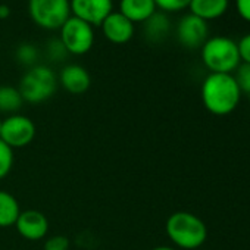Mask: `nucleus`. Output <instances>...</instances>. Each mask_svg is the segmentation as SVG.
<instances>
[{
  "mask_svg": "<svg viewBox=\"0 0 250 250\" xmlns=\"http://www.w3.org/2000/svg\"><path fill=\"white\" fill-rule=\"evenodd\" d=\"M241 94L232 74H209L200 88L203 106L216 116H225L234 112L240 103Z\"/></svg>",
  "mask_w": 250,
  "mask_h": 250,
  "instance_id": "f257e3e1",
  "label": "nucleus"
},
{
  "mask_svg": "<svg viewBox=\"0 0 250 250\" xmlns=\"http://www.w3.org/2000/svg\"><path fill=\"white\" fill-rule=\"evenodd\" d=\"M165 231L171 243L183 250H197L208 240L206 224L187 210L171 213L167 219Z\"/></svg>",
  "mask_w": 250,
  "mask_h": 250,
  "instance_id": "f03ea898",
  "label": "nucleus"
},
{
  "mask_svg": "<svg viewBox=\"0 0 250 250\" xmlns=\"http://www.w3.org/2000/svg\"><path fill=\"white\" fill-rule=\"evenodd\" d=\"M200 58L210 74H232L241 63L237 42L225 36L209 37L200 47Z\"/></svg>",
  "mask_w": 250,
  "mask_h": 250,
  "instance_id": "7ed1b4c3",
  "label": "nucleus"
},
{
  "mask_svg": "<svg viewBox=\"0 0 250 250\" xmlns=\"http://www.w3.org/2000/svg\"><path fill=\"white\" fill-rule=\"evenodd\" d=\"M58 88V77L46 65H34L27 69L20 81V93L27 103H43L49 100Z\"/></svg>",
  "mask_w": 250,
  "mask_h": 250,
  "instance_id": "20e7f679",
  "label": "nucleus"
},
{
  "mask_svg": "<svg viewBox=\"0 0 250 250\" xmlns=\"http://www.w3.org/2000/svg\"><path fill=\"white\" fill-rule=\"evenodd\" d=\"M28 15L42 30H59L71 17L69 0H28Z\"/></svg>",
  "mask_w": 250,
  "mask_h": 250,
  "instance_id": "39448f33",
  "label": "nucleus"
},
{
  "mask_svg": "<svg viewBox=\"0 0 250 250\" xmlns=\"http://www.w3.org/2000/svg\"><path fill=\"white\" fill-rule=\"evenodd\" d=\"M59 31V40L62 42L68 55L81 56L88 53L94 46V27L75 17H69Z\"/></svg>",
  "mask_w": 250,
  "mask_h": 250,
  "instance_id": "423d86ee",
  "label": "nucleus"
},
{
  "mask_svg": "<svg viewBox=\"0 0 250 250\" xmlns=\"http://www.w3.org/2000/svg\"><path fill=\"white\" fill-rule=\"evenodd\" d=\"M36 133L37 128L31 118L14 113L2 121L0 140L5 142L11 149H21L28 146L34 140Z\"/></svg>",
  "mask_w": 250,
  "mask_h": 250,
  "instance_id": "0eeeda50",
  "label": "nucleus"
},
{
  "mask_svg": "<svg viewBox=\"0 0 250 250\" xmlns=\"http://www.w3.org/2000/svg\"><path fill=\"white\" fill-rule=\"evenodd\" d=\"M71 17H75L91 27L100 24L113 12V0H69Z\"/></svg>",
  "mask_w": 250,
  "mask_h": 250,
  "instance_id": "6e6552de",
  "label": "nucleus"
},
{
  "mask_svg": "<svg viewBox=\"0 0 250 250\" xmlns=\"http://www.w3.org/2000/svg\"><path fill=\"white\" fill-rule=\"evenodd\" d=\"M175 34L181 46L187 49H199L209 39V27L206 21L194 17L193 14H187L178 21Z\"/></svg>",
  "mask_w": 250,
  "mask_h": 250,
  "instance_id": "1a4fd4ad",
  "label": "nucleus"
},
{
  "mask_svg": "<svg viewBox=\"0 0 250 250\" xmlns=\"http://www.w3.org/2000/svg\"><path fill=\"white\" fill-rule=\"evenodd\" d=\"M18 234L28 241H39L47 237L49 234V219L47 216L36 209L21 210L15 225Z\"/></svg>",
  "mask_w": 250,
  "mask_h": 250,
  "instance_id": "9d476101",
  "label": "nucleus"
},
{
  "mask_svg": "<svg viewBox=\"0 0 250 250\" xmlns=\"http://www.w3.org/2000/svg\"><path fill=\"white\" fill-rule=\"evenodd\" d=\"M100 30L103 37L112 44H127L136 33V27L118 11L112 12L102 24Z\"/></svg>",
  "mask_w": 250,
  "mask_h": 250,
  "instance_id": "9b49d317",
  "label": "nucleus"
},
{
  "mask_svg": "<svg viewBox=\"0 0 250 250\" xmlns=\"http://www.w3.org/2000/svg\"><path fill=\"white\" fill-rule=\"evenodd\" d=\"M58 83L71 94H83L91 85V77L88 71L77 63H69L63 66L59 72Z\"/></svg>",
  "mask_w": 250,
  "mask_h": 250,
  "instance_id": "f8f14e48",
  "label": "nucleus"
},
{
  "mask_svg": "<svg viewBox=\"0 0 250 250\" xmlns=\"http://www.w3.org/2000/svg\"><path fill=\"white\" fill-rule=\"evenodd\" d=\"M158 11L155 0H119V14L128 21L136 24H145Z\"/></svg>",
  "mask_w": 250,
  "mask_h": 250,
  "instance_id": "ddd939ff",
  "label": "nucleus"
},
{
  "mask_svg": "<svg viewBox=\"0 0 250 250\" xmlns=\"http://www.w3.org/2000/svg\"><path fill=\"white\" fill-rule=\"evenodd\" d=\"M229 8V0H191L188 11L203 21L221 18Z\"/></svg>",
  "mask_w": 250,
  "mask_h": 250,
  "instance_id": "4468645a",
  "label": "nucleus"
},
{
  "mask_svg": "<svg viewBox=\"0 0 250 250\" xmlns=\"http://www.w3.org/2000/svg\"><path fill=\"white\" fill-rule=\"evenodd\" d=\"M21 213L18 199L9 191L0 190V228H11L15 225Z\"/></svg>",
  "mask_w": 250,
  "mask_h": 250,
  "instance_id": "2eb2a0df",
  "label": "nucleus"
},
{
  "mask_svg": "<svg viewBox=\"0 0 250 250\" xmlns=\"http://www.w3.org/2000/svg\"><path fill=\"white\" fill-rule=\"evenodd\" d=\"M171 30V22L167 14L156 11L146 22H145V31H146V37L153 42H162Z\"/></svg>",
  "mask_w": 250,
  "mask_h": 250,
  "instance_id": "dca6fc26",
  "label": "nucleus"
},
{
  "mask_svg": "<svg viewBox=\"0 0 250 250\" xmlns=\"http://www.w3.org/2000/svg\"><path fill=\"white\" fill-rule=\"evenodd\" d=\"M24 104V99L18 88L12 85L0 87V110L6 113H17Z\"/></svg>",
  "mask_w": 250,
  "mask_h": 250,
  "instance_id": "f3484780",
  "label": "nucleus"
},
{
  "mask_svg": "<svg viewBox=\"0 0 250 250\" xmlns=\"http://www.w3.org/2000/svg\"><path fill=\"white\" fill-rule=\"evenodd\" d=\"M39 56H40L39 49L31 43H21L15 50V58H17L18 63H21L22 66H27V68L37 65Z\"/></svg>",
  "mask_w": 250,
  "mask_h": 250,
  "instance_id": "a211bd4d",
  "label": "nucleus"
},
{
  "mask_svg": "<svg viewBox=\"0 0 250 250\" xmlns=\"http://www.w3.org/2000/svg\"><path fill=\"white\" fill-rule=\"evenodd\" d=\"M14 149H11L5 142L0 140V181L6 178L14 168Z\"/></svg>",
  "mask_w": 250,
  "mask_h": 250,
  "instance_id": "6ab92c4d",
  "label": "nucleus"
},
{
  "mask_svg": "<svg viewBox=\"0 0 250 250\" xmlns=\"http://www.w3.org/2000/svg\"><path fill=\"white\" fill-rule=\"evenodd\" d=\"M191 0H155L156 8L164 14H174L188 9Z\"/></svg>",
  "mask_w": 250,
  "mask_h": 250,
  "instance_id": "aec40b11",
  "label": "nucleus"
},
{
  "mask_svg": "<svg viewBox=\"0 0 250 250\" xmlns=\"http://www.w3.org/2000/svg\"><path fill=\"white\" fill-rule=\"evenodd\" d=\"M234 78L241 93L250 96V63H240L234 71Z\"/></svg>",
  "mask_w": 250,
  "mask_h": 250,
  "instance_id": "412c9836",
  "label": "nucleus"
},
{
  "mask_svg": "<svg viewBox=\"0 0 250 250\" xmlns=\"http://www.w3.org/2000/svg\"><path fill=\"white\" fill-rule=\"evenodd\" d=\"M46 52H47V56H49L52 61H55V62L62 61V59L68 55V52L65 50V47H63L62 42L59 40V37L52 39L50 42H47Z\"/></svg>",
  "mask_w": 250,
  "mask_h": 250,
  "instance_id": "4be33fe9",
  "label": "nucleus"
},
{
  "mask_svg": "<svg viewBox=\"0 0 250 250\" xmlns=\"http://www.w3.org/2000/svg\"><path fill=\"white\" fill-rule=\"evenodd\" d=\"M71 241L66 235H52L46 238L43 250H69Z\"/></svg>",
  "mask_w": 250,
  "mask_h": 250,
  "instance_id": "5701e85b",
  "label": "nucleus"
},
{
  "mask_svg": "<svg viewBox=\"0 0 250 250\" xmlns=\"http://www.w3.org/2000/svg\"><path fill=\"white\" fill-rule=\"evenodd\" d=\"M237 47H238V55H240L241 63H250V33L243 36L237 42Z\"/></svg>",
  "mask_w": 250,
  "mask_h": 250,
  "instance_id": "b1692460",
  "label": "nucleus"
},
{
  "mask_svg": "<svg viewBox=\"0 0 250 250\" xmlns=\"http://www.w3.org/2000/svg\"><path fill=\"white\" fill-rule=\"evenodd\" d=\"M234 5L238 17L250 24V0H234Z\"/></svg>",
  "mask_w": 250,
  "mask_h": 250,
  "instance_id": "393cba45",
  "label": "nucleus"
},
{
  "mask_svg": "<svg viewBox=\"0 0 250 250\" xmlns=\"http://www.w3.org/2000/svg\"><path fill=\"white\" fill-rule=\"evenodd\" d=\"M11 17V8L8 5H0V21H5Z\"/></svg>",
  "mask_w": 250,
  "mask_h": 250,
  "instance_id": "a878e982",
  "label": "nucleus"
},
{
  "mask_svg": "<svg viewBox=\"0 0 250 250\" xmlns=\"http://www.w3.org/2000/svg\"><path fill=\"white\" fill-rule=\"evenodd\" d=\"M150 250H177V249H174L171 246H158V247H153Z\"/></svg>",
  "mask_w": 250,
  "mask_h": 250,
  "instance_id": "bb28decb",
  "label": "nucleus"
},
{
  "mask_svg": "<svg viewBox=\"0 0 250 250\" xmlns=\"http://www.w3.org/2000/svg\"><path fill=\"white\" fill-rule=\"evenodd\" d=\"M0 131H2V119H0Z\"/></svg>",
  "mask_w": 250,
  "mask_h": 250,
  "instance_id": "cd10ccee",
  "label": "nucleus"
},
{
  "mask_svg": "<svg viewBox=\"0 0 250 250\" xmlns=\"http://www.w3.org/2000/svg\"><path fill=\"white\" fill-rule=\"evenodd\" d=\"M197 250H203V249H197Z\"/></svg>",
  "mask_w": 250,
  "mask_h": 250,
  "instance_id": "c85d7f7f",
  "label": "nucleus"
},
{
  "mask_svg": "<svg viewBox=\"0 0 250 250\" xmlns=\"http://www.w3.org/2000/svg\"><path fill=\"white\" fill-rule=\"evenodd\" d=\"M249 99H250V96H249Z\"/></svg>",
  "mask_w": 250,
  "mask_h": 250,
  "instance_id": "c756f323",
  "label": "nucleus"
}]
</instances>
